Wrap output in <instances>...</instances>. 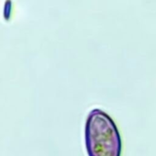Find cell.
Masks as SVG:
<instances>
[{"mask_svg":"<svg viewBox=\"0 0 156 156\" xmlns=\"http://www.w3.org/2000/svg\"><path fill=\"white\" fill-rule=\"evenodd\" d=\"M89 156H121L122 140L112 119L101 109L90 112L85 128Z\"/></svg>","mask_w":156,"mask_h":156,"instance_id":"obj_1","label":"cell"}]
</instances>
